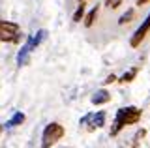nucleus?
Segmentation results:
<instances>
[{
  "label": "nucleus",
  "mask_w": 150,
  "mask_h": 148,
  "mask_svg": "<svg viewBox=\"0 0 150 148\" xmlns=\"http://www.w3.org/2000/svg\"><path fill=\"white\" fill-rule=\"evenodd\" d=\"M141 120V109L137 107H122L118 109L115 116V126L111 128V135H116L124 126H131V124H137Z\"/></svg>",
  "instance_id": "f257e3e1"
},
{
  "label": "nucleus",
  "mask_w": 150,
  "mask_h": 148,
  "mask_svg": "<svg viewBox=\"0 0 150 148\" xmlns=\"http://www.w3.org/2000/svg\"><path fill=\"white\" fill-rule=\"evenodd\" d=\"M45 36H47V32H45V30H40L36 36L28 38L26 45H25V47H23L21 51H19V54H17V62H19V66H25V64H28V60H30V53L41 43V41L45 39Z\"/></svg>",
  "instance_id": "f03ea898"
},
{
  "label": "nucleus",
  "mask_w": 150,
  "mask_h": 148,
  "mask_svg": "<svg viewBox=\"0 0 150 148\" xmlns=\"http://www.w3.org/2000/svg\"><path fill=\"white\" fill-rule=\"evenodd\" d=\"M64 137V128L56 122H51L49 126L43 129V137H41V146L43 148H51L53 144L58 142V139Z\"/></svg>",
  "instance_id": "7ed1b4c3"
},
{
  "label": "nucleus",
  "mask_w": 150,
  "mask_h": 148,
  "mask_svg": "<svg viewBox=\"0 0 150 148\" xmlns=\"http://www.w3.org/2000/svg\"><path fill=\"white\" fill-rule=\"evenodd\" d=\"M21 39V28L17 23L9 21H0V41L6 43H17Z\"/></svg>",
  "instance_id": "20e7f679"
},
{
  "label": "nucleus",
  "mask_w": 150,
  "mask_h": 148,
  "mask_svg": "<svg viewBox=\"0 0 150 148\" xmlns=\"http://www.w3.org/2000/svg\"><path fill=\"white\" fill-rule=\"evenodd\" d=\"M86 122H90V126H88V129H96V128H101L103 124H105V113L103 111H100V113H96V114H86L84 118H81V124H86Z\"/></svg>",
  "instance_id": "39448f33"
},
{
  "label": "nucleus",
  "mask_w": 150,
  "mask_h": 148,
  "mask_svg": "<svg viewBox=\"0 0 150 148\" xmlns=\"http://www.w3.org/2000/svg\"><path fill=\"white\" fill-rule=\"evenodd\" d=\"M148 30H150V13H148V17H146V19H144V23H143V25H141L139 28H137V32L133 34V38H131V41H129V43H131V47H137L141 41L144 39V36H146V32H148Z\"/></svg>",
  "instance_id": "423d86ee"
},
{
  "label": "nucleus",
  "mask_w": 150,
  "mask_h": 148,
  "mask_svg": "<svg viewBox=\"0 0 150 148\" xmlns=\"http://www.w3.org/2000/svg\"><path fill=\"white\" fill-rule=\"evenodd\" d=\"M111 99V94L107 90H98L96 94L92 96V103L94 105H101V103H107Z\"/></svg>",
  "instance_id": "0eeeda50"
},
{
  "label": "nucleus",
  "mask_w": 150,
  "mask_h": 148,
  "mask_svg": "<svg viewBox=\"0 0 150 148\" xmlns=\"http://www.w3.org/2000/svg\"><path fill=\"white\" fill-rule=\"evenodd\" d=\"M23 122H25V114H23V113H15V114H13V118L8 122V128L19 126V124H23Z\"/></svg>",
  "instance_id": "6e6552de"
},
{
  "label": "nucleus",
  "mask_w": 150,
  "mask_h": 148,
  "mask_svg": "<svg viewBox=\"0 0 150 148\" xmlns=\"http://www.w3.org/2000/svg\"><path fill=\"white\" fill-rule=\"evenodd\" d=\"M96 15H98V6H96V8H92V10L88 11L86 19H84V25H86V26H92V25H94V21H96Z\"/></svg>",
  "instance_id": "1a4fd4ad"
},
{
  "label": "nucleus",
  "mask_w": 150,
  "mask_h": 148,
  "mask_svg": "<svg viewBox=\"0 0 150 148\" xmlns=\"http://www.w3.org/2000/svg\"><path fill=\"white\" fill-rule=\"evenodd\" d=\"M135 75H137V69H135V68H133V69H129V71H128V73H124V75H122V77H120V79H118V81H120V82H129V81H131V79H133V77H135Z\"/></svg>",
  "instance_id": "9d476101"
},
{
  "label": "nucleus",
  "mask_w": 150,
  "mask_h": 148,
  "mask_svg": "<svg viewBox=\"0 0 150 148\" xmlns=\"http://www.w3.org/2000/svg\"><path fill=\"white\" fill-rule=\"evenodd\" d=\"M83 13H84V4L81 2V4H79V8H77V11H75V15H73V21L79 23V21L83 19Z\"/></svg>",
  "instance_id": "9b49d317"
},
{
  "label": "nucleus",
  "mask_w": 150,
  "mask_h": 148,
  "mask_svg": "<svg viewBox=\"0 0 150 148\" xmlns=\"http://www.w3.org/2000/svg\"><path fill=\"white\" fill-rule=\"evenodd\" d=\"M131 17H133V10H128V11L124 13V15L120 17V21H118V23H120V25H124V23H129V21H131Z\"/></svg>",
  "instance_id": "f8f14e48"
},
{
  "label": "nucleus",
  "mask_w": 150,
  "mask_h": 148,
  "mask_svg": "<svg viewBox=\"0 0 150 148\" xmlns=\"http://www.w3.org/2000/svg\"><path fill=\"white\" fill-rule=\"evenodd\" d=\"M144 135H146V131H144V129L137 131V135H135V146H133V148H137V142H139V141H141V139H143Z\"/></svg>",
  "instance_id": "ddd939ff"
},
{
  "label": "nucleus",
  "mask_w": 150,
  "mask_h": 148,
  "mask_svg": "<svg viewBox=\"0 0 150 148\" xmlns=\"http://www.w3.org/2000/svg\"><path fill=\"white\" fill-rule=\"evenodd\" d=\"M115 81H116V77H115V75H109V77L105 79V82H107V85H109V82H115Z\"/></svg>",
  "instance_id": "4468645a"
},
{
  "label": "nucleus",
  "mask_w": 150,
  "mask_h": 148,
  "mask_svg": "<svg viewBox=\"0 0 150 148\" xmlns=\"http://www.w3.org/2000/svg\"><path fill=\"white\" fill-rule=\"evenodd\" d=\"M120 2H122V0H112L111 6H112V8H118V6H120Z\"/></svg>",
  "instance_id": "2eb2a0df"
},
{
  "label": "nucleus",
  "mask_w": 150,
  "mask_h": 148,
  "mask_svg": "<svg viewBox=\"0 0 150 148\" xmlns=\"http://www.w3.org/2000/svg\"><path fill=\"white\" fill-rule=\"evenodd\" d=\"M148 2V0H137V4H139V6H143V4H146Z\"/></svg>",
  "instance_id": "dca6fc26"
},
{
  "label": "nucleus",
  "mask_w": 150,
  "mask_h": 148,
  "mask_svg": "<svg viewBox=\"0 0 150 148\" xmlns=\"http://www.w3.org/2000/svg\"><path fill=\"white\" fill-rule=\"evenodd\" d=\"M0 131H2V126H0Z\"/></svg>",
  "instance_id": "f3484780"
},
{
  "label": "nucleus",
  "mask_w": 150,
  "mask_h": 148,
  "mask_svg": "<svg viewBox=\"0 0 150 148\" xmlns=\"http://www.w3.org/2000/svg\"><path fill=\"white\" fill-rule=\"evenodd\" d=\"M81 2H83V0H81Z\"/></svg>",
  "instance_id": "a211bd4d"
}]
</instances>
